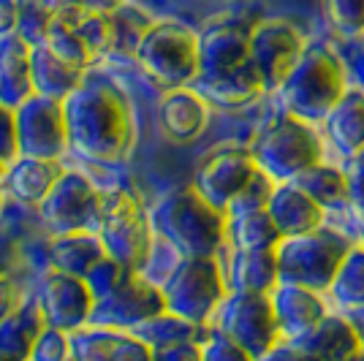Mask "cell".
Instances as JSON below:
<instances>
[{"label": "cell", "mask_w": 364, "mask_h": 361, "mask_svg": "<svg viewBox=\"0 0 364 361\" xmlns=\"http://www.w3.org/2000/svg\"><path fill=\"white\" fill-rule=\"evenodd\" d=\"M68 147L92 163L117 166L136 144V125L128 98L109 82H85L65 101Z\"/></svg>", "instance_id": "cell-1"}, {"label": "cell", "mask_w": 364, "mask_h": 361, "mask_svg": "<svg viewBox=\"0 0 364 361\" xmlns=\"http://www.w3.org/2000/svg\"><path fill=\"white\" fill-rule=\"evenodd\" d=\"M152 234L180 258H218L226 244V215L188 185L171 190L150 212Z\"/></svg>", "instance_id": "cell-2"}, {"label": "cell", "mask_w": 364, "mask_h": 361, "mask_svg": "<svg viewBox=\"0 0 364 361\" xmlns=\"http://www.w3.org/2000/svg\"><path fill=\"white\" fill-rule=\"evenodd\" d=\"M348 90L340 55L323 44H307L304 55L277 90L280 112L307 125H321Z\"/></svg>", "instance_id": "cell-3"}, {"label": "cell", "mask_w": 364, "mask_h": 361, "mask_svg": "<svg viewBox=\"0 0 364 361\" xmlns=\"http://www.w3.org/2000/svg\"><path fill=\"white\" fill-rule=\"evenodd\" d=\"M250 155L258 171H264L274 185H286L296 182L313 166L323 163V139L316 125L277 112L250 141Z\"/></svg>", "instance_id": "cell-4"}, {"label": "cell", "mask_w": 364, "mask_h": 361, "mask_svg": "<svg viewBox=\"0 0 364 361\" xmlns=\"http://www.w3.org/2000/svg\"><path fill=\"white\" fill-rule=\"evenodd\" d=\"M158 286L168 313L198 329L213 326L228 296L226 269L218 258H180Z\"/></svg>", "instance_id": "cell-5"}, {"label": "cell", "mask_w": 364, "mask_h": 361, "mask_svg": "<svg viewBox=\"0 0 364 361\" xmlns=\"http://www.w3.org/2000/svg\"><path fill=\"white\" fill-rule=\"evenodd\" d=\"M356 242L348 239L343 231L323 226L313 234L283 239L277 244V269L280 283L286 286L310 288L316 293H323L332 288L334 277L340 271V264L346 261Z\"/></svg>", "instance_id": "cell-6"}, {"label": "cell", "mask_w": 364, "mask_h": 361, "mask_svg": "<svg viewBox=\"0 0 364 361\" xmlns=\"http://www.w3.org/2000/svg\"><path fill=\"white\" fill-rule=\"evenodd\" d=\"M134 58L164 92L193 87L198 79V33L174 19H161L141 38Z\"/></svg>", "instance_id": "cell-7"}, {"label": "cell", "mask_w": 364, "mask_h": 361, "mask_svg": "<svg viewBox=\"0 0 364 361\" xmlns=\"http://www.w3.org/2000/svg\"><path fill=\"white\" fill-rule=\"evenodd\" d=\"M98 237L107 247V256L120 261L122 266L141 274L152 253V223L150 215L139 204L136 196L128 190H109L104 193V212Z\"/></svg>", "instance_id": "cell-8"}, {"label": "cell", "mask_w": 364, "mask_h": 361, "mask_svg": "<svg viewBox=\"0 0 364 361\" xmlns=\"http://www.w3.org/2000/svg\"><path fill=\"white\" fill-rule=\"evenodd\" d=\"M101 212H104V193L85 174L71 168L63 171L52 193L38 207L41 223L52 237L82 234V231L98 234Z\"/></svg>", "instance_id": "cell-9"}, {"label": "cell", "mask_w": 364, "mask_h": 361, "mask_svg": "<svg viewBox=\"0 0 364 361\" xmlns=\"http://www.w3.org/2000/svg\"><path fill=\"white\" fill-rule=\"evenodd\" d=\"M213 329L226 334L231 343H237L242 350H247L253 359L264 356L269 347H274L283 340L272 301H269V296H258V293L228 291L226 301L220 304V310L213 320Z\"/></svg>", "instance_id": "cell-10"}, {"label": "cell", "mask_w": 364, "mask_h": 361, "mask_svg": "<svg viewBox=\"0 0 364 361\" xmlns=\"http://www.w3.org/2000/svg\"><path fill=\"white\" fill-rule=\"evenodd\" d=\"M256 174L258 166L253 161V155H250V147L220 144V147H215V150H210L201 158L191 188L210 207L228 215L231 204L240 198V193L253 182Z\"/></svg>", "instance_id": "cell-11"}, {"label": "cell", "mask_w": 364, "mask_h": 361, "mask_svg": "<svg viewBox=\"0 0 364 361\" xmlns=\"http://www.w3.org/2000/svg\"><path fill=\"white\" fill-rule=\"evenodd\" d=\"M307 49V38L296 22L286 16H269L250 28V63L264 79L267 92H277L286 76Z\"/></svg>", "instance_id": "cell-12"}, {"label": "cell", "mask_w": 364, "mask_h": 361, "mask_svg": "<svg viewBox=\"0 0 364 361\" xmlns=\"http://www.w3.org/2000/svg\"><path fill=\"white\" fill-rule=\"evenodd\" d=\"M14 117L22 158H38V161L60 163L63 152L71 150L68 147L65 106L60 101L33 95L31 101H25L16 109Z\"/></svg>", "instance_id": "cell-13"}, {"label": "cell", "mask_w": 364, "mask_h": 361, "mask_svg": "<svg viewBox=\"0 0 364 361\" xmlns=\"http://www.w3.org/2000/svg\"><path fill=\"white\" fill-rule=\"evenodd\" d=\"M166 313V301L158 283H150L144 274H134L120 291H114L107 299L95 301L90 326L95 329L131 334V331L147 323L150 318Z\"/></svg>", "instance_id": "cell-14"}, {"label": "cell", "mask_w": 364, "mask_h": 361, "mask_svg": "<svg viewBox=\"0 0 364 361\" xmlns=\"http://www.w3.org/2000/svg\"><path fill=\"white\" fill-rule=\"evenodd\" d=\"M36 304L44 316L46 326L60 329L65 334H74V331L90 326L95 299L85 286V280L49 269L41 280V286H38Z\"/></svg>", "instance_id": "cell-15"}, {"label": "cell", "mask_w": 364, "mask_h": 361, "mask_svg": "<svg viewBox=\"0 0 364 361\" xmlns=\"http://www.w3.org/2000/svg\"><path fill=\"white\" fill-rule=\"evenodd\" d=\"M250 63V28L218 19L198 33V79H218Z\"/></svg>", "instance_id": "cell-16"}, {"label": "cell", "mask_w": 364, "mask_h": 361, "mask_svg": "<svg viewBox=\"0 0 364 361\" xmlns=\"http://www.w3.org/2000/svg\"><path fill=\"white\" fill-rule=\"evenodd\" d=\"M269 301H272L274 318H277V326H280V337L286 343H299L329 316L326 296L310 291V288L280 283L272 291Z\"/></svg>", "instance_id": "cell-17"}, {"label": "cell", "mask_w": 364, "mask_h": 361, "mask_svg": "<svg viewBox=\"0 0 364 361\" xmlns=\"http://www.w3.org/2000/svg\"><path fill=\"white\" fill-rule=\"evenodd\" d=\"M158 122L168 141L193 144L198 136L207 131L210 104L193 87L164 92L161 104H158Z\"/></svg>", "instance_id": "cell-18"}, {"label": "cell", "mask_w": 364, "mask_h": 361, "mask_svg": "<svg viewBox=\"0 0 364 361\" xmlns=\"http://www.w3.org/2000/svg\"><path fill=\"white\" fill-rule=\"evenodd\" d=\"M296 345L310 356V361H362L364 343L353 318L329 313L307 337Z\"/></svg>", "instance_id": "cell-19"}, {"label": "cell", "mask_w": 364, "mask_h": 361, "mask_svg": "<svg viewBox=\"0 0 364 361\" xmlns=\"http://www.w3.org/2000/svg\"><path fill=\"white\" fill-rule=\"evenodd\" d=\"M267 212H269L274 228L280 231L283 239H294V237L318 231V228H323V217H326V212L321 210L296 182L277 185Z\"/></svg>", "instance_id": "cell-20"}, {"label": "cell", "mask_w": 364, "mask_h": 361, "mask_svg": "<svg viewBox=\"0 0 364 361\" xmlns=\"http://www.w3.org/2000/svg\"><path fill=\"white\" fill-rule=\"evenodd\" d=\"M321 131L348 163L359 158L364 152V90L348 87L329 117L321 122Z\"/></svg>", "instance_id": "cell-21"}, {"label": "cell", "mask_w": 364, "mask_h": 361, "mask_svg": "<svg viewBox=\"0 0 364 361\" xmlns=\"http://www.w3.org/2000/svg\"><path fill=\"white\" fill-rule=\"evenodd\" d=\"M31 52L33 49L19 36L0 38V109L16 112L36 95Z\"/></svg>", "instance_id": "cell-22"}, {"label": "cell", "mask_w": 364, "mask_h": 361, "mask_svg": "<svg viewBox=\"0 0 364 361\" xmlns=\"http://www.w3.org/2000/svg\"><path fill=\"white\" fill-rule=\"evenodd\" d=\"M193 90L215 109H245V106L256 104L261 95H267L264 79L253 63L226 76H218V79H196Z\"/></svg>", "instance_id": "cell-23"}, {"label": "cell", "mask_w": 364, "mask_h": 361, "mask_svg": "<svg viewBox=\"0 0 364 361\" xmlns=\"http://www.w3.org/2000/svg\"><path fill=\"white\" fill-rule=\"evenodd\" d=\"M63 171L65 168L55 161H38V158H22L19 155L6 171L3 193L16 198L19 204L41 207V201L52 193V188L63 177Z\"/></svg>", "instance_id": "cell-24"}, {"label": "cell", "mask_w": 364, "mask_h": 361, "mask_svg": "<svg viewBox=\"0 0 364 361\" xmlns=\"http://www.w3.org/2000/svg\"><path fill=\"white\" fill-rule=\"evenodd\" d=\"M226 283H228V291H234V293L272 296V291L280 286L277 253L274 250H253V253H237V250H231Z\"/></svg>", "instance_id": "cell-25"}, {"label": "cell", "mask_w": 364, "mask_h": 361, "mask_svg": "<svg viewBox=\"0 0 364 361\" xmlns=\"http://www.w3.org/2000/svg\"><path fill=\"white\" fill-rule=\"evenodd\" d=\"M107 258V247L98 234L82 231V234H65V237H52L49 242V269L63 271L85 280L92 266H98Z\"/></svg>", "instance_id": "cell-26"}, {"label": "cell", "mask_w": 364, "mask_h": 361, "mask_svg": "<svg viewBox=\"0 0 364 361\" xmlns=\"http://www.w3.org/2000/svg\"><path fill=\"white\" fill-rule=\"evenodd\" d=\"M31 68H33V90L41 98H52L65 104L87 79V71H79L74 65L63 63L58 55H52L46 46H36L31 52Z\"/></svg>", "instance_id": "cell-27"}, {"label": "cell", "mask_w": 364, "mask_h": 361, "mask_svg": "<svg viewBox=\"0 0 364 361\" xmlns=\"http://www.w3.org/2000/svg\"><path fill=\"white\" fill-rule=\"evenodd\" d=\"M283 242L280 231L274 228L269 212H245L226 217V244L237 253L253 250H277Z\"/></svg>", "instance_id": "cell-28"}, {"label": "cell", "mask_w": 364, "mask_h": 361, "mask_svg": "<svg viewBox=\"0 0 364 361\" xmlns=\"http://www.w3.org/2000/svg\"><path fill=\"white\" fill-rule=\"evenodd\" d=\"M46 329V320L38 310V304H28L0 323V361H31L33 345Z\"/></svg>", "instance_id": "cell-29"}, {"label": "cell", "mask_w": 364, "mask_h": 361, "mask_svg": "<svg viewBox=\"0 0 364 361\" xmlns=\"http://www.w3.org/2000/svg\"><path fill=\"white\" fill-rule=\"evenodd\" d=\"M326 299L340 310V316H364V244L356 242L350 247L340 271L334 277L332 288L326 291Z\"/></svg>", "instance_id": "cell-30"}, {"label": "cell", "mask_w": 364, "mask_h": 361, "mask_svg": "<svg viewBox=\"0 0 364 361\" xmlns=\"http://www.w3.org/2000/svg\"><path fill=\"white\" fill-rule=\"evenodd\" d=\"M307 196L313 198L323 212L329 210H346L350 207V185L346 168H337L332 163H318L310 171H304L296 180Z\"/></svg>", "instance_id": "cell-31"}, {"label": "cell", "mask_w": 364, "mask_h": 361, "mask_svg": "<svg viewBox=\"0 0 364 361\" xmlns=\"http://www.w3.org/2000/svg\"><path fill=\"white\" fill-rule=\"evenodd\" d=\"M65 19L74 25L79 38L90 49V55L98 60L101 55H107L109 49H114V28H112V16L109 9H92V6H60Z\"/></svg>", "instance_id": "cell-32"}, {"label": "cell", "mask_w": 364, "mask_h": 361, "mask_svg": "<svg viewBox=\"0 0 364 361\" xmlns=\"http://www.w3.org/2000/svg\"><path fill=\"white\" fill-rule=\"evenodd\" d=\"M136 340H141L150 350H161V347L182 345V343H201L207 329H198L193 323L182 320V318L171 316V313H161V316L150 318L147 323H141L131 331Z\"/></svg>", "instance_id": "cell-33"}, {"label": "cell", "mask_w": 364, "mask_h": 361, "mask_svg": "<svg viewBox=\"0 0 364 361\" xmlns=\"http://www.w3.org/2000/svg\"><path fill=\"white\" fill-rule=\"evenodd\" d=\"M46 49L52 52V55H58L63 63H68V65H74L79 71H87L95 58L90 55V49L85 46V41L79 38V33L74 31V25L65 19V14L60 11V6H58V11H55V22H52V28H49V36H46Z\"/></svg>", "instance_id": "cell-34"}, {"label": "cell", "mask_w": 364, "mask_h": 361, "mask_svg": "<svg viewBox=\"0 0 364 361\" xmlns=\"http://www.w3.org/2000/svg\"><path fill=\"white\" fill-rule=\"evenodd\" d=\"M112 16V28H114V49L122 52H134L136 55L141 38L147 36L155 19L144 14L136 6H117V9H109Z\"/></svg>", "instance_id": "cell-35"}, {"label": "cell", "mask_w": 364, "mask_h": 361, "mask_svg": "<svg viewBox=\"0 0 364 361\" xmlns=\"http://www.w3.org/2000/svg\"><path fill=\"white\" fill-rule=\"evenodd\" d=\"M326 25L343 41L364 38V0H326L321 6Z\"/></svg>", "instance_id": "cell-36"}, {"label": "cell", "mask_w": 364, "mask_h": 361, "mask_svg": "<svg viewBox=\"0 0 364 361\" xmlns=\"http://www.w3.org/2000/svg\"><path fill=\"white\" fill-rule=\"evenodd\" d=\"M55 11L58 6H44V3H19V22H16V33L25 44L36 49V46L46 44L49 28L55 22Z\"/></svg>", "instance_id": "cell-37"}, {"label": "cell", "mask_w": 364, "mask_h": 361, "mask_svg": "<svg viewBox=\"0 0 364 361\" xmlns=\"http://www.w3.org/2000/svg\"><path fill=\"white\" fill-rule=\"evenodd\" d=\"M120 334L107 329H79L71 334V350H74V361H112V350L117 345Z\"/></svg>", "instance_id": "cell-38"}, {"label": "cell", "mask_w": 364, "mask_h": 361, "mask_svg": "<svg viewBox=\"0 0 364 361\" xmlns=\"http://www.w3.org/2000/svg\"><path fill=\"white\" fill-rule=\"evenodd\" d=\"M134 274H139V271L128 269V266H122L120 261H114V258H104L98 266H92L90 274L85 277V286H87V291L92 293V299L101 301L107 299V296H112L114 291H120Z\"/></svg>", "instance_id": "cell-39"}, {"label": "cell", "mask_w": 364, "mask_h": 361, "mask_svg": "<svg viewBox=\"0 0 364 361\" xmlns=\"http://www.w3.org/2000/svg\"><path fill=\"white\" fill-rule=\"evenodd\" d=\"M274 185L264 171H258L256 177H253V182L245 188L242 193H240V198L231 204V210H228V215H245V212H264L267 207H269V198H272L274 193ZM226 215V217H228Z\"/></svg>", "instance_id": "cell-40"}, {"label": "cell", "mask_w": 364, "mask_h": 361, "mask_svg": "<svg viewBox=\"0 0 364 361\" xmlns=\"http://www.w3.org/2000/svg\"><path fill=\"white\" fill-rule=\"evenodd\" d=\"M31 361H74L71 334L46 326L41 331V337L36 340V345H33Z\"/></svg>", "instance_id": "cell-41"}, {"label": "cell", "mask_w": 364, "mask_h": 361, "mask_svg": "<svg viewBox=\"0 0 364 361\" xmlns=\"http://www.w3.org/2000/svg\"><path fill=\"white\" fill-rule=\"evenodd\" d=\"M201 361H256L247 350L231 343L226 334L218 329H207L204 340H201Z\"/></svg>", "instance_id": "cell-42"}, {"label": "cell", "mask_w": 364, "mask_h": 361, "mask_svg": "<svg viewBox=\"0 0 364 361\" xmlns=\"http://www.w3.org/2000/svg\"><path fill=\"white\" fill-rule=\"evenodd\" d=\"M19 158V136H16L14 112L0 109V163L11 166Z\"/></svg>", "instance_id": "cell-43"}, {"label": "cell", "mask_w": 364, "mask_h": 361, "mask_svg": "<svg viewBox=\"0 0 364 361\" xmlns=\"http://www.w3.org/2000/svg\"><path fill=\"white\" fill-rule=\"evenodd\" d=\"M346 174H348V185H350V210L359 217L364 231V152L346 166Z\"/></svg>", "instance_id": "cell-44"}, {"label": "cell", "mask_w": 364, "mask_h": 361, "mask_svg": "<svg viewBox=\"0 0 364 361\" xmlns=\"http://www.w3.org/2000/svg\"><path fill=\"white\" fill-rule=\"evenodd\" d=\"M25 307V296L22 288L11 274L0 277V323H6L9 318H14L19 310Z\"/></svg>", "instance_id": "cell-45"}, {"label": "cell", "mask_w": 364, "mask_h": 361, "mask_svg": "<svg viewBox=\"0 0 364 361\" xmlns=\"http://www.w3.org/2000/svg\"><path fill=\"white\" fill-rule=\"evenodd\" d=\"M112 361H152V350L134 334H120L112 350Z\"/></svg>", "instance_id": "cell-46"}, {"label": "cell", "mask_w": 364, "mask_h": 361, "mask_svg": "<svg viewBox=\"0 0 364 361\" xmlns=\"http://www.w3.org/2000/svg\"><path fill=\"white\" fill-rule=\"evenodd\" d=\"M152 361H201V343H182L152 350Z\"/></svg>", "instance_id": "cell-47"}, {"label": "cell", "mask_w": 364, "mask_h": 361, "mask_svg": "<svg viewBox=\"0 0 364 361\" xmlns=\"http://www.w3.org/2000/svg\"><path fill=\"white\" fill-rule=\"evenodd\" d=\"M256 361H310V356H307L296 343H286V340H280L277 345L269 347V350H267L264 356H258Z\"/></svg>", "instance_id": "cell-48"}, {"label": "cell", "mask_w": 364, "mask_h": 361, "mask_svg": "<svg viewBox=\"0 0 364 361\" xmlns=\"http://www.w3.org/2000/svg\"><path fill=\"white\" fill-rule=\"evenodd\" d=\"M19 22V3L14 0H0V38L14 36Z\"/></svg>", "instance_id": "cell-49"}, {"label": "cell", "mask_w": 364, "mask_h": 361, "mask_svg": "<svg viewBox=\"0 0 364 361\" xmlns=\"http://www.w3.org/2000/svg\"><path fill=\"white\" fill-rule=\"evenodd\" d=\"M353 323H356V329H359V337H362V343H364V316L353 318Z\"/></svg>", "instance_id": "cell-50"}, {"label": "cell", "mask_w": 364, "mask_h": 361, "mask_svg": "<svg viewBox=\"0 0 364 361\" xmlns=\"http://www.w3.org/2000/svg\"><path fill=\"white\" fill-rule=\"evenodd\" d=\"M6 171H9V166L0 163V188H3V180H6Z\"/></svg>", "instance_id": "cell-51"}, {"label": "cell", "mask_w": 364, "mask_h": 361, "mask_svg": "<svg viewBox=\"0 0 364 361\" xmlns=\"http://www.w3.org/2000/svg\"><path fill=\"white\" fill-rule=\"evenodd\" d=\"M6 274H9V266H6L3 261H0V277H6Z\"/></svg>", "instance_id": "cell-52"}, {"label": "cell", "mask_w": 364, "mask_h": 361, "mask_svg": "<svg viewBox=\"0 0 364 361\" xmlns=\"http://www.w3.org/2000/svg\"><path fill=\"white\" fill-rule=\"evenodd\" d=\"M3 198L6 196H3V188H0V210H3Z\"/></svg>", "instance_id": "cell-53"}]
</instances>
